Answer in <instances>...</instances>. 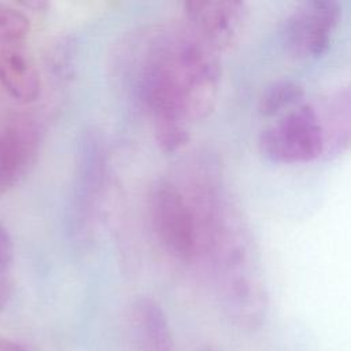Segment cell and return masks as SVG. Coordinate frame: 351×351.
I'll use <instances>...</instances> for the list:
<instances>
[{
  "label": "cell",
  "mask_w": 351,
  "mask_h": 351,
  "mask_svg": "<svg viewBox=\"0 0 351 351\" xmlns=\"http://www.w3.org/2000/svg\"><path fill=\"white\" fill-rule=\"evenodd\" d=\"M47 67L58 80H67L74 69V43L70 37H59L47 52Z\"/></svg>",
  "instance_id": "4fadbf2b"
},
{
  "label": "cell",
  "mask_w": 351,
  "mask_h": 351,
  "mask_svg": "<svg viewBox=\"0 0 351 351\" xmlns=\"http://www.w3.org/2000/svg\"><path fill=\"white\" fill-rule=\"evenodd\" d=\"M321 115L325 129L324 159H335L351 149V82L330 96Z\"/></svg>",
  "instance_id": "30bf717a"
},
{
  "label": "cell",
  "mask_w": 351,
  "mask_h": 351,
  "mask_svg": "<svg viewBox=\"0 0 351 351\" xmlns=\"http://www.w3.org/2000/svg\"><path fill=\"white\" fill-rule=\"evenodd\" d=\"M0 351H29V350L25 346L19 344L11 339L0 336Z\"/></svg>",
  "instance_id": "2e32d148"
},
{
  "label": "cell",
  "mask_w": 351,
  "mask_h": 351,
  "mask_svg": "<svg viewBox=\"0 0 351 351\" xmlns=\"http://www.w3.org/2000/svg\"><path fill=\"white\" fill-rule=\"evenodd\" d=\"M129 332L136 351H173L167 317L151 298H137L130 304Z\"/></svg>",
  "instance_id": "ba28073f"
},
{
  "label": "cell",
  "mask_w": 351,
  "mask_h": 351,
  "mask_svg": "<svg viewBox=\"0 0 351 351\" xmlns=\"http://www.w3.org/2000/svg\"><path fill=\"white\" fill-rule=\"evenodd\" d=\"M192 204L199 237L197 261L214 281L228 311L255 302L266 289L256 271L250 228L213 160H203L184 189Z\"/></svg>",
  "instance_id": "7a4b0ae2"
},
{
  "label": "cell",
  "mask_w": 351,
  "mask_h": 351,
  "mask_svg": "<svg viewBox=\"0 0 351 351\" xmlns=\"http://www.w3.org/2000/svg\"><path fill=\"white\" fill-rule=\"evenodd\" d=\"M221 75L219 53L186 25L162 27L145 40L134 90L165 152L186 145L191 125L214 110Z\"/></svg>",
  "instance_id": "6da1fadb"
},
{
  "label": "cell",
  "mask_w": 351,
  "mask_h": 351,
  "mask_svg": "<svg viewBox=\"0 0 351 351\" xmlns=\"http://www.w3.org/2000/svg\"><path fill=\"white\" fill-rule=\"evenodd\" d=\"M148 215L160 247L178 262L197 261L196 217L186 192L171 180L156 181L148 196Z\"/></svg>",
  "instance_id": "5b68a950"
},
{
  "label": "cell",
  "mask_w": 351,
  "mask_h": 351,
  "mask_svg": "<svg viewBox=\"0 0 351 351\" xmlns=\"http://www.w3.org/2000/svg\"><path fill=\"white\" fill-rule=\"evenodd\" d=\"M343 8L335 0H308L298 4L280 30L282 51L293 60H317L329 51Z\"/></svg>",
  "instance_id": "8992f818"
},
{
  "label": "cell",
  "mask_w": 351,
  "mask_h": 351,
  "mask_svg": "<svg viewBox=\"0 0 351 351\" xmlns=\"http://www.w3.org/2000/svg\"><path fill=\"white\" fill-rule=\"evenodd\" d=\"M25 176L26 171L18 148L0 130V195L19 184Z\"/></svg>",
  "instance_id": "7c38bea8"
},
{
  "label": "cell",
  "mask_w": 351,
  "mask_h": 351,
  "mask_svg": "<svg viewBox=\"0 0 351 351\" xmlns=\"http://www.w3.org/2000/svg\"><path fill=\"white\" fill-rule=\"evenodd\" d=\"M30 29L27 16L19 10L0 4V43L12 44L22 40Z\"/></svg>",
  "instance_id": "9a60e30c"
},
{
  "label": "cell",
  "mask_w": 351,
  "mask_h": 351,
  "mask_svg": "<svg viewBox=\"0 0 351 351\" xmlns=\"http://www.w3.org/2000/svg\"><path fill=\"white\" fill-rule=\"evenodd\" d=\"M25 7L27 8H32L34 11H41L44 8L48 7V3L47 1H41V0H32V1H23L22 3Z\"/></svg>",
  "instance_id": "e0dca14e"
},
{
  "label": "cell",
  "mask_w": 351,
  "mask_h": 351,
  "mask_svg": "<svg viewBox=\"0 0 351 351\" xmlns=\"http://www.w3.org/2000/svg\"><path fill=\"white\" fill-rule=\"evenodd\" d=\"M261 156L274 165H307L325 155L322 115L302 103L261 130L256 141Z\"/></svg>",
  "instance_id": "277c9868"
},
{
  "label": "cell",
  "mask_w": 351,
  "mask_h": 351,
  "mask_svg": "<svg viewBox=\"0 0 351 351\" xmlns=\"http://www.w3.org/2000/svg\"><path fill=\"white\" fill-rule=\"evenodd\" d=\"M0 84L21 103L34 101L41 92V78L33 59L10 44L0 49Z\"/></svg>",
  "instance_id": "9c48e42d"
},
{
  "label": "cell",
  "mask_w": 351,
  "mask_h": 351,
  "mask_svg": "<svg viewBox=\"0 0 351 351\" xmlns=\"http://www.w3.org/2000/svg\"><path fill=\"white\" fill-rule=\"evenodd\" d=\"M186 26L210 48L222 53L237 43L245 21L247 5L239 0H189L184 3Z\"/></svg>",
  "instance_id": "52a82bcc"
},
{
  "label": "cell",
  "mask_w": 351,
  "mask_h": 351,
  "mask_svg": "<svg viewBox=\"0 0 351 351\" xmlns=\"http://www.w3.org/2000/svg\"><path fill=\"white\" fill-rule=\"evenodd\" d=\"M108 180V152L101 132L88 128L81 133L66 225L70 239L86 245L95 234Z\"/></svg>",
  "instance_id": "3957f363"
},
{
  "label": "cell",
  "mask_w": 351,
  "mask_h": 351,
  "mask_svg": "<svg viewBox=\"0 0 351 351\" xmlns=\"http://www.w3.org/2000/svg\"><path fill=\"white\" fill-rule=\"evenodd\" d=\"M14 243L7 226L0 221V310H3L12 292Z\"/></svg>",
  "instance_id": "5bb4252c"
},
{
  "label": "cell",
  "mask_w": 351,
  "mask_h": 351,
  "mask_svg": "<svg viewBox=\"0 0 351 351\" xmlns=\"http://www.w3.org/2000/svg\"><path fill=\"white\" fill-rule=\"evenodd\" d=\"M304 89L292 80H277L270 82L261 93L258 112L266 118H278L303 103Z\"/></svg>",
  "instance_id": "8fae6325"
}]
</instances>
